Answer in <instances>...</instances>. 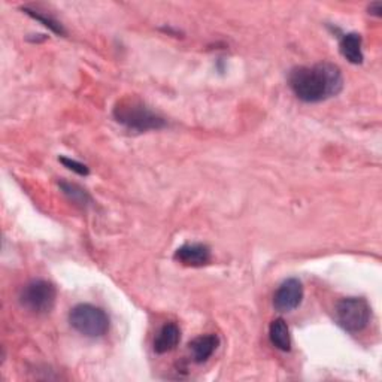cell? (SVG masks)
Returning a JSON list of instances; mask_svg holds the SVG:
<instances>
[{"label":"cell","mask_w":382,"mask_h":382,"mask_svg":"<svg viewBox=\"0 0 382 382\" xmlns=\"http://www.w3.org/2000/svg\"><path fill=\"white\" fill-rule=\"evenodd\" d=\"M288 85L299 100L319 103L341 93L344 76L338 66L327 62L314 66H297L288 75Z\"/></svg>","instance_id":"6da1fadb"},{"label":"cell","mask_w":382,"mask_h":382,"mask_svg":"<svg viewBox=\"0 0 382 382\" xmlns=\"http://www.w3.org/2000/svg\"><path fill=\"white\" fill-rule=\"evenodd\" d=\"M269 339L275 348L285 351V353L292 349V336H290V329L282 318L272 321L269 327Z\"/></svg>","instance_id":"8fae6325"},{"label":"cell","mask_w":382,"mask_h":382,"mask_svg":"<svg viewBox=\"0 0 382 382\" xmlns=\"http://www.w3.org/2000/svg\"><path fill=\"white\" fill-rule=\"evenodd\" d=\"M23 11L28 15V17H32V18L38 20L39 23H42L45 27H48L51 32H54L55 35H65L66 33L63 26L60 24L57 20H54L53 17H50V15H45V14H42L39 11H35L32 8H27V6H24Z\"/></svg>","instance_id":"4fadbf2b"},{"label":"cell","mask_w":382,"mask_h":382,"mask_svg":"<svg viewBox=\"0 0 382 382\" xmlns=\"http://www.w3.org/2000/svg\"><path fill=\"white\" fill-rule=\"evenodd\" d=\"M60 189L63 190V193L70 198V201L76 205H80V206H87L88 203H91V197L90 194L80 186H76V184H72V182H65L62 181L60 182Z\"/></svg>","instance_id":"7c38bea8"},{"label":"cell","mask_w":382,"mask_h":382,"mask_svg":"<svg viewBox=\"0 0 382 382\" xmlns=\"http://www.w3.org/2000/svg\"><path fill=\"white\" fill-rule=\"evenodd\" d=\"M303 300V284L297 278L285 280L273 295V308L287 314L297 309Z\"/></svg>","instance_id":"8992f818"},{"label":"cell","mask_w":382,"mask_h":382,"mask_svg":"<svg viewBox=\"0 0 382 382\" xmlns=\"http://www.w3.org/2000/svg\"><path fill=\"white\" fill-rule=\"evenodd\" d=\"M174 258L189 267H202L211 262L212 254L205 243H186L175 251Z\"/></svg>","instance_id":"52a82bcc"},{"label":"cell","mask_w":382,"mask_h":382,"mask_svg":"<svg viewBox=\"0 0 382 382\" xmlns=\"http://www.w3.org/2000/svg\"><path fill=\"white\" fill-rule=\"evenodd\" d=\"M114 118L133 132H149L166 127V120L137 99H124L115 105Z\"/></svg>","instance_id":"7a4b0ae2"},{"label":"cell","mask_w":382,"mask_h":382,"mask_svg":"<svg viewBox=\"0 0 382 382\" xmlns=\"http://www.w3.org/2000/svg\"><path fill=\"white\" fill-rule=\"evenodd\" d=\"M341 54L353 65L363 63L361 36L359 33H346L341 39Z\"/></svg>","instance_id":"30bf717a"},{"label":"cell","mask_w":382,"mask_h":382,"mask_svg":"<svg viewBox=\"0 0 382 382\" xmlns=\"http://www.w3.org/2000/svg\"><path fill=\"white\" fill-rule=\"evenodd\" d=\"M181 341V330L175 323H166L154 339V351L157 354L171 353Z\"/></svg>","instance_id":"9c48e42d"},{"label":"cell","mask_w":382,"mask_h":382,"mask_svg":"<svg viewBox=\"0 0 382 382\" xmlns=\"http://www.w3.org/2000/svg\"><path fill=\"white\" fill-rule=\"evenodd\" d=\"M218 345H220V339L217 334H203L193 339L189 348L193 356V360L196 363H205L212 357L213 353H216Z\"/></svg>","instance_id":"ba28073f"},{"label":"cell","mask_w":382,"mask_h":382,"mask_svg":"<svg viewBox=\"0 0 382 382\" xmlns=\"http://www.w3.org/2000/svg\"><path fill=\"white\" fill-rule=\"evenodd\" d=\"M334 317L345 331L359 333L369 324L371 307L361 297H346L336 303Z\"/></svg>","instance_id":"5b68a950"},{"label":"cell","mask_w":382,"mask_h":382,"mask_svg":"<svg viewBox=\"0 0 382 382\" xmlns=\"http://www.w3.org/2000/svg\"><path fill=\"white\" fill-rule=\"evenodd\" d=\"M69 323L73 330L85 338H102L110 330V317L102 308L90 303H80L70 311Z\"/></svg>","instance_id":"3957f363"},{"label":"cell","mask_w":382,"mask_h":382,"mask_svg":"<svg viewBox=\"0 0 382 382\" xmlns=\"http://www.w3.org/2000/svg\"><path fill=\"white\" fill-rule=\"evenodd\" d=\"M381 12H382V4H381V2L371 4V6H369V14L376 15V17H381Z\"/></svg>","instance_id":"9a60e30c"},{"label":"cell","mask_w":382,"mask_h":382,"mask_svg":"<svg viewBox=\"0 0 382 382\" xmlns=\"http://www.w3.org/2000/svg\"><path fill=\"white\" fill-rule=\"evenodd\" d=\"M57 299L55 287L45 280H33L27 282L18 295L21 308L35 315H45L53 311Z\"/></svg>","instance_id":"277c9868"},{"label":"cell","mask_w":382,"mask_h":382,"mask_svg":"<svg viewBox=\"0 0 382 382\" xmlns=\"http://www.w3.org/2000/svg\"><path fill=\"white\" fill-rule=\"evenodd\" d=\"M60 163H63L65 167H68L69 171L75 172V174H78L81 176H87L90 174V169H88V166L78 161V160H73V159H69V157H60L58 159Z\"/></svg>","instance_id":"5bb4252c"}]
</instances>
